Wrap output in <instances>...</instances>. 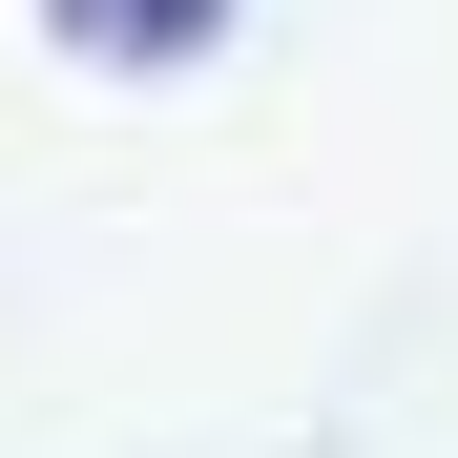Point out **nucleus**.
Wrapping results in <instances>:
<instances>
[{"label": "nucleus", "mask_w": 458, "mask_h": 458, "mask_svg": "<svg viewBox=\"0 0 458 458\" xmlns=\"http://www.w3.org/2000/svg\"><path fill=\"white\" fill-rule=\"evenodd\" d=\"M42 21H63V63H208L229 0H42Z\"/></svg>", "instance_id": "obj_1"}]
</instances>
